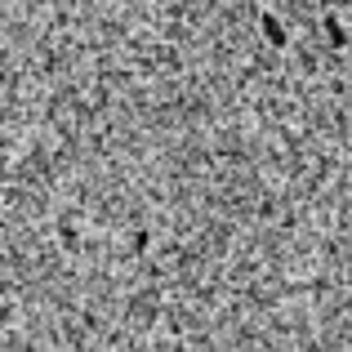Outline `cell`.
<instances>
[{"label": "cell", "mask_w": 352, "mask_h": 352, "mask_svg": "<svg viewBox=\"0 0 352 352\" xmlns=\"http://www.w3.org/2000/svg\"><path fill=\"white\" fill-rule=\"evenodd\" d=\"M258 32H263V41L272 45V50H285V45H290V27H285L272 9H263V14H258Z\"/></svg>", "instance_id": "6da1fadb"}, {"label": "cell", "mask_w": 352, "mask_h": 352, "mask_svg": "<svg viewBox=\"0 0 352 352\" xmlns=\"http://www.w3.org/2000/svg\"><path fill=\"white\" fill-rule=\"evenodd\" d=\"M321 27H326V36H330V45H344L348 41V36H344V27H339V18H321Z\"/></svg>", "instance_id": "7a4b0ae2"}]
</instances>
